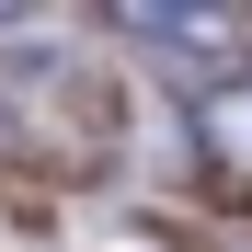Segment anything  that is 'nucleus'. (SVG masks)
<instances>
[{"label":"nucleus","instance_id":"nucleus-1","mask_svg":"<svg viewBox=\"0 0 252 252\" xmlns=\"http://www.w3.org/2000/svg\"><path fill=\"white\" fill-rule=\"evenodd\" d=\"M195 126H206V149H218L229 172H252V80H218V92L195 103Z\"/></svg>","mask_w":252,"mask_h":252}]
</instances>
